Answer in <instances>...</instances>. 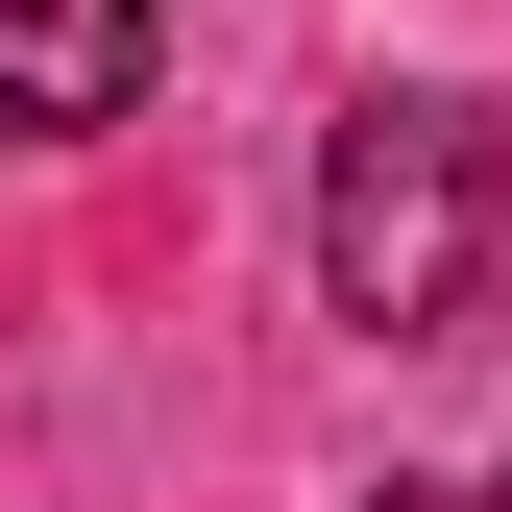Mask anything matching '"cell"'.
<instances>
[{
	"instance_id": "277c9868",
	"label": "cell",
	"mask_w": 512,
	"mask_h": 512,
	"mask_svg": "<svg viewBox=\"0 0 512 512\" xmlns=\"http://www.w3.org/2000/svg\"><path fill=\"white\" fill-rule=\"evenodd\" d=\"M464 512H512V488H464Z\"/></svg>"
},
{
	"instance_id": "3957f363",
	"label": "cell",
	"mask_w": 512,
	"mask_h": 512,
	"mask_svg": "<svg viewBox=\"0 0 512 512\" xmlns=\"http://www.w3.org/2000/svg\"><path fill=\"white\" fill-rule=\"evenodd\" d=\"M366 512H464V488H366Z\"/></svg>"
},
{
	"instance_id": "7a4b0ae2",
	"label": "cell",
	"mask_w": 512,
	"mask_h": 512,
	"mask_svg": "<svg viewBox=\"0 0 512 512\" xmlns=\"http://www.w3.org/2000/svg\"><path fill=\"white\" fill-rule=\"evenodd\" d=\"M147 98V0H0V147H98Z\"/></svg>"
},
{
	"instance_id": "6da1fadb",
	"label": "cell",
	"mask_w": 512,
	"mask_h": 512,
	"mask_svg": "<svg viewBox=\"0 0 512 512\" xmlns=\"http://www.w3.org/2000/svg\"><path fill=\"white\" fill-rule=\"evenodd\" d=\"M317 293H342V342H488V293H512V147H488V98L366 74L317 122Z\"/></svg>"
}]
</instances>
